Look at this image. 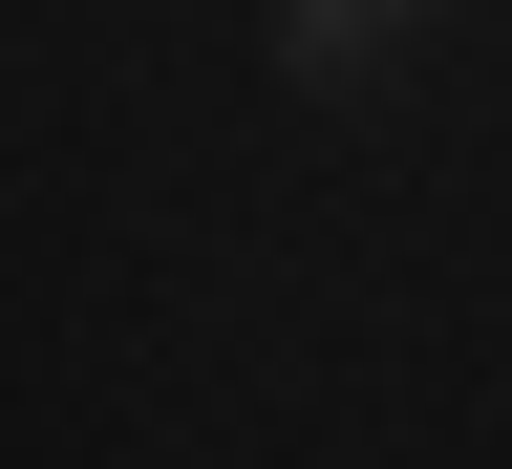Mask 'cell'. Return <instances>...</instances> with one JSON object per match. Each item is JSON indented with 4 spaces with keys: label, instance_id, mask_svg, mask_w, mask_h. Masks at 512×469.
Listing matches in <instances>:
<instances>
[{
    "label": "cell",
    "instance_id": "1",
    "mask_svg": "<svg viewBox=\"0 0 512 469\" xmlns=\"http://www.w3.org/2000/svg\"><path fill=\"white\" fill-rule=\"evenodd\" d=\"M406 22H427V0H278V64H299V86H384Z\"/></svg>",
    "mask_w": 512,
    "mask_h": 469
}]
</instances>
